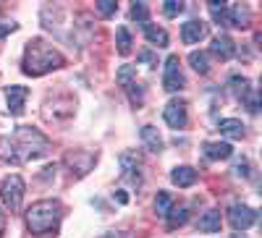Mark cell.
I'll return each instance as SVG.
<instances>
[{
  "instance_id": "obj_1",
  "label": "cell",
  "mask_w": 262,
  "mask_h": 238,
  "mask_svg": "<svg viewBox=\"0 0 262 238\" xmlns=\"http://www.w3.org/2000/svg\"><path fill=\"white\" fill-rule=\"evenodd\" d=\"M50 152V139L32 126H18L11 136H0V160L24 165Z\"/></svg>"
},
{
  "instance_id": "obj_2",
  "label": "cell",
  "mask_w": 262,
  "mask_h": 238,
  "mask_svg": "<svg viewBox=\"0 0 262 238\" xmlns=\"http://www.w3.org/2000/svg\"><path fill=\"white\" fill-rule=\"evenodd\" d=\"M63 55L48 45L45 39H32L27 50H24V60H21V71H24L27 76H45L55 68L63 66Z\"/></svg>"
},
{
  "instance_id": "obj_3",
  "label": "cell",
  "mask_w": 262,
  "mask_h": 238,
  "mask_svg": "<svg viewBox=\"0 0 262 238\" xmlns=\"http://www.w3.org/2000/svg\"><path fill=\"white\" fill-rule=\"evenodd\" d=\"M63 220V204L55 202V199H42V202H34L29 209H27V228L32 235H48V233H55L58 225Z\"/></svg>"
},
{
  "instance_id": "obj_4",
  "label": "cell",
  "mask_w": 262,
  "mask_h": 238,
  "mask_svg": "<svg viewBox=\"0 0 262 238\" xmlns=\"http://www.w3.org/2000/svg\"><path fill=\"white\" fill-rule=\"evenodd\" d=\"M24 178L21 176H8L3 181V188H0V194H3V204L6 209L11 212H18L21 209V202H24Z\"/></svg>"
},
{
  "instance_id": "obj_5",
  "label": "cell",
  "mask_w": 262,
  "mask_h": 238,
  "mask_svg": "<svg viewBox=\"0 0 262 238\" xmlns=\"http://www.w3.org/2000/svg\"><path fill=\"white\" fill-rule=\"evenodd\" d=\"M163 86H165V92H181V89H184V74H181L179 55H170V58L165 60Z\"/></svg>"
},
{
  "instance_id": "obj_6",
  "label": "cell",
  "mask_w": 262,
  "mask_h": 238,
  "mask_svg": "<svg viewBox=\"0 0 262 238\" xmlns=\"http://www.w3.org/2000/svg\"><path fill=\"white\" fill-rule=\"evenodd\" d=\"M228 223L233 230H247L257 223V209H252L247 204H233L228 209Z\"/></svg>"
},
{
  "instance_id": "obj_7",
  "label": "cell",
  "mask_w": 262,
  "mask_h": 238,
  "mask_svg": "<svg viewBox=\"0 0 262 238\" xmlns=\"http://www.w3.org/2000/svg\"><path fill=\"white\" fill-rule=\"evenodd\" d=\"M163 118L170 128H184L189 123V113H186V102L184 100H170L163 110Z\"/></svg>"
},
{
  "instance_id": "obj_8",
  "label": "cell",
  "mask_w": 262,
  "mask_h": 238,
  "mask_svg": "<svg viewBox=\"0 0 262 238\" xmlns=\"http://www.w3.org/2000/svg\"><path fill=\"white\" fill-rule=\"evenodd\" d=\"M27 97H29V89H27V86H18V84L8 86V89H6L8 113H11V115H21V113H24V102H27Z\"/></svg>"
},
{
  "instance_id": "obj_9",
  "label": "cell",
  "mask_w": 262,
  "mask_h": 238,
  "mask_svg": "<svg viewBox=\"0 0 262 238\" xmlns=\"http://www.w3.org/2000/svg\"><path fill=\"white\" fill-rule=\"evenodd\" d=\"M205 37H207V24L200 21V18H191L181 27V39L186 42V45H196V42L205 39Z\"/></svg>"
},
{
  "instance_id": "obj_10",
  "label": "cell",
  "mask_w": 262,
  "mask_h": 238,
  "mask_svg": "<svg viewBox=\"0 0 262 238\" xmlns=\"http://www.w3.org/2000/svg\"><path fill=\"white\" fill-rule=\"evenodd\" d=\"M252 21V11L249 6L244 3H231L228 6V27H236V29H247Z\"/></svg>"
},
{
  "instance_id": "obj_11",
  "label": "cell",
  "mask_w": 262,
  "mask_h": 238,
  "mask_svg": "<svg viewBox=\"0 0 262 238\" xmlns=\"http://www.w3.org/2000/svg\"><path fill=\"white\" fill-rule=\"evenodd\" d=\"M210 50H212V55H217L221 60H231L236 55V45H233V39L228 34H217L212 39V47Z\"/></svg>"
},
{
  "instance_id": "obj_12",
  "label": "cell",
  "mask_w": 262,
  "mask_h": 238,
  "mask_svg": "<svg viewBox=\"0 0 262 238\" xmlns=\"http://www.w3.org/2000/svg\"><path fill=\"white\" fill-rule=\"evenodd\" d=\"M233 155V147L228 141H207L205 144V157L207 160H228Z\"/></svg>"
},
{
  "instance_id": "obj_13",
  "label": "cell",
  "mask_w": 262,
  "mask_h": 238,
  "mask_svg": "<svg viewBox=\"0 0 262 238\" xmlns=\"http://www.w3.org/2000/svg\"><path fill=\"white\" fill-rule=\"evenodd\" d=\"M170 181L176 183L179 188H186V186H191V183L196 181V170H194V168H189V165H179V168H173Z\"/></svg>"
},
{
  "instance_id": "obj_14",
  "label": "cell",
  "mask_w": 262,
  "mask_h": 238,
  "mask_svg": "<svg viewBox=\"0 0 262 238\" xmlns=\"http://www.w3.org/2000/svg\"><path fill=\"white\" fill-rule=\"evenodd\" d=\"M228 89L233 92V97H236L238 102H244V100L252 94V84H249V79H247V76H231Z\"/></svg>"
},
{
  "instance_id": "obj_15",
  "label": "cell",
  "mask_w": 262,
  "mask_h": 238,
  "mask_svg": "<svg viewBox=\"0 0 262 238\" xmlns=\"http://www.w3.org/2000/svg\"><path fill=\"white\" fill-rule=\"evenodd\" d=\"M196 228L202 233H217L221 230V212L217 209H207L200 220H196Z\"/></svg>"
},
{
  "instance_id": "obj_16",
  "label": "cell",
  "mask_w": 262,
  "mask_h": 238,
  "mask_svg": "<svg viewBox=\"0 0 262 238\" xmlns=\"http://www.w3.org/2000/svg\"><path fill=\"white\" fill-rule=\"evenodd\" d=\"M142 141H144V147L149 149V152H163V136L158 134V128L155 126H144L142 128Z\"/></svg>"
},
{
  "instance_id": "obj_17",
  "label": "cell",
  "mask_w": 262,
  "mask_h": 238,
  "mask_svg": "<svg viewBox=\"0 0 262 238\" xmlns=\"http://www.w3.org/2000/svg\"><path fill=\"white\" fill-rule=\"evenodd\" d=\"M217 128H221V134L226 139H244V123L236 121V118H226L217 123Z\"/></svg>"
},
{
  "instance_id": "obj_18",
  "label": "cell",
  "mask_w": 262,
  "mask_h": 238,
  "mask_svg": "<svg viewBox=\"0 0 262 238\" xmlns=\"http://www.w3.org/2000/svg\"><path fill=\"white\" fill-rule=\"evenodd\" d=\"M144 37L152 42V45H158V47H165V45H168V34H165V29H160V27L144 24Z\"/></svg>"
},
{
  "instance_id": "obj_19",
  "label": "cell",
  "mask_w": 262,
  "mask_h": 238,
  "mask_svg": "<svg viewBox=\"0 0 262 238\" xmlns=\"http://www.w3.org/2000/svg\"><path fill=\"white\" fill-rule=\"evenodd\" d=\"M207 8H210V16L215 18V24L228 27V6H226V3H217V0H212V3H207Z\"/></svg>"
},
{
  "instance_id": "obj_20",
  "label": "cell",
  "mask_w": 262,
  "mask_h": 238,
  "mask_svg": "<svg viewBox=\"0 0 262 238\" xmlns=\"http://www.w3.org/2000/svg\"><path fill=\"white\" fill-rule=\"evenodd\" d=\"M165 218H168V228H181L189 220V212H186V207H170Z\"/></svg>"
},
{
  "instance_id": "obj_21",
  "label": "cell",
  "mask_w": 262,
  "mask_h": 238,
  "mask_svg": "<svg viewBox=\"0 0 262 238\" xmlns=\"http://www.w3.org/2000/svg\"><path fill=\"white\" fill-rule=\"evenodd\" d=\"M189 63L196 74H207L210 71V63H207V53H189Z\"/></svg>"
},
{
  "instance_id": "obj_22",
  "label": "cell",
  "mask_w": 262,
  "mask_h": 238,
  "mask_svg": "<svg viewBox=\"0 0 262 238\" xmlns=\"http://www.w3.org/2000/svg\"><path fill=\"white\" fill-rule=\"evenodd\" d=\"M116 45H118V53H121V55H128V53H131V34H128L126 27H121V29L116 32Z\"/></svg>"
},
{
  "instance_id": "obj_23",
  "label": "cell",
  "mask_w": 262,
  "mask_h": 238,
  "mask_svg": "<svg viewBox=\"0 0 262 238\" xmlns=\"http://www.w3.org/2000/svg\"><path fill=\"white\" fill-rule=\"evenodd\" d=\"M170 207H173V199H170V194H168V191H160L158 197H155V212L160 215V218H165Z\"/></svg>"
},
{
  "instance_id": "obj_24",
  "label": "cell",
  "mask_w": 262,
  "mask_h": 238,
  "mask_svg": "<svg viewBox=\"0 0 262 238\" xmlns=\"http://www.w3.org/2000/svg\"><path fill=\"white\" fill-rule=\"evenodd\" d=\"M131 18H134L137 21V24H149V8L144 6V3H134V6H131Z\"/></svg>"
},
{
  "instance_id": "obj_25",
  "label": "cell",
  "mask_w": 262,
  "mask_h": 238,
  "mask_svg": "<svg viewBox=\"0 0 262 238\" xmlns=\"http://www.w3.org/2000/svg\"><path fill=\"white\" fill-rule=\"evenodd\" d=\"M123 89L128 92V97H131V102H134L137 107L142 105V100H144V92H142V86H139L137 81H131V84H126V86H123Z\"/></svg>"
},
{
  "instance_id": "obj_26",
  "label": "cell",
  "mask_w": 262,
  "mask_h": 238,
  "mask_svg": "<svg viewBox=\"0 0 262 238\" xmlns=\"http://www.w3.org/2000/svg\"><path fill=\"white\" fill-rule=\"evenodd\" d=\"M184 11V3H179V0H165V6H163V13L168 18H176L179 13Z\"/></svg>"
},
{
  "instance_id": "obj_27",
  "label": "cell",
  "mask_w": 262,
  "mask_h": 238,
  "mask_svg": "<svg viewBox=\"0 0 262 238\" xmlns=\"http://www.w3.org/2000/svg\"><path fill=\"white\" fill-rule=\"evenodd\" d=\"M116 79H118V84H121V86L131 84V81H134V66H123V68L116 74Z\"/></svg>"
},
{
  "instance_id": "obj_28",
  "label": "cell",
  "mask_w": 262,
  "mask_h": 238,
  "mask_svg": "<svg viewBox=\"0 0 262 238\" xmlns=\"http://www.w3.org/2000/svg\"><path fill=\"white\" fill-rule=\"evenodd\" d=\"M97 11H100L102 16H113V13L118 11V3H116V0H100V3H97Z\"/></svg>"
},
{
  "instance_id": "obj_29",
  "label": "cell",
  "mask_w": 262,
  "mask_h": 238,
  "mask_svg": "<svg viewBox=\"0 0 262 238\" xmlns=\"http://www.w3.org/2000/svg\"><path fill=\"white\" fill-rule=\"evenodd\" d=\"M233 176H242V178H249V162L242 160V162H236L233 165Z\"/></svg>"
},
{
  "instance_id": "obj_30",
  "label": "cell",
  "mask_w": 262,
  "mask_h": 238,
  "mask_svg": "<svg viewBox=\"0 0 262 238\" xmlns=\"http://www.w3.org/2000/svg\"><path fill=\"white\" fill-rule=\"evenodd\" d=\"M16 29H18V24H13V21H0V37H6Z\"/></svg>"
},
{
  "instance_id": "obj_31",
  "label": "cell",
  "mask_w": 262,
  "mask_h": 238,
  "mask_svg": "<svg viewBox=\"0 0 262 238\" xmlns=\"http://www.w3.org/2000/svg\"><path fill=\"white\" fill-rule=\"evenodd\" d=\"M113 197H116V202H118V204H126V202H128V197H126V191H123V188H118V191L113 194Z\"/></svg>"
},
{
  "instance_id": "obj_32",
  "label": "cell",
  "mask_w": 262,
  "mask_h": 238,
  "mask_svg": "<svg viewBox=\"0 0 262 238\" xmlns=\"http://www.w3.org/2000/svg\"><path fill=\"white\" fill-rule=\"evenodd\" d=\"M3 233H6V215L0 209V238H3Z\"/></svg>"
},
{
  "instance_id": "obj_33",
  "label": "cell",
  "mask_w": 262,
  "mask_h": 238,
  "mask_svg": "<svg viewBox=\"0 0 262 238\" xmlns=\"http://www.w3.org/2000/svg\"><path fill=\"white\" fill-rule=\"evenodd\" d=\"M139 60H144V63H152L155 58H152V53H142V55H139Z\"/></svg>"
},
{
  "instance_id": "obj_34",
  "label": "cell",
  "mask_w": 262,
  "mask_h": 238,
  "mask_svg": "<svg viewBox=\"0 0 262 238\" xmlns=\"http://www.w3.org/2000/svg\"><path fill=\"white\" fill-rule=\"evenodd\" d=\"M233 238H244V235H233Z\"/></svg>"
}]
</instances>
